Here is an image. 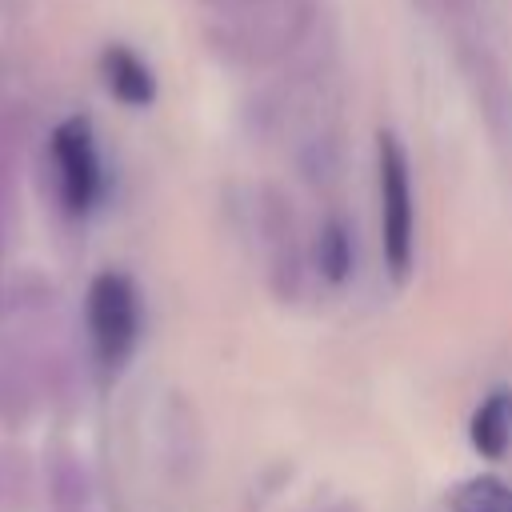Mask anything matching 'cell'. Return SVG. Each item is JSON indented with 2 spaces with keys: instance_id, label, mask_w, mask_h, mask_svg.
Instances as JSON below:
<instances>
[{
  "instance_id": "cell-11",
  "label": "cell",
  "mask_w": 512,
  "mask_h": 512,
  "mask_svg": "<svg viewBox=\"0 0 512 512\" xmlns=\"http://www.w3.org/2000/svg\"><path fill=\"white\" fill-rule=\"evenodd\" d=\"M312 512H360V504H352V500H332V504H320V508H312Z\"/></svg>"
},
{
  "instance_id": "cell-2",
  "label": "cell",
  "mask_w": 512,
  "mask_h": 512,
  "mask_svg": "<svg viewBox=\"0 0 512 512\" xmlns=\"http://www.w3.org/2000/svg\"><path fill=\"white\" fill-rule=\"evenodd\" d=\"M376 192H380V252L396 284L412 276L416 264V200L408 152L392 132L376 140Z\"/></svg>"
},
{
  "instance_id": "cell-5",
  "label": "cell",
  "mask_w": 512,
  "mask_h": 512,
  "mask_svg": "<svg viewBox=\"0 0 512 512\" xmlns=\"http://www.w3.org/2000/svg\"><path fill=\"white\" fill-rule=\"evenodd\" d=\"M468 440L484 460H504L512 452V392L508 388H492L472 420H468Z\"/></svg>"
},
{
  "instance_id": "cell-6",
  "label": "cell",
  "mask_w": 512,
  "mask_h": 512,
  "mask_svg": "<svg viewBox=\"0 0 512 512\" xmlns=\"http://www.w3.org/2000/svg\"><path fill=\"white\" fill-rule=\"evenodd\" d=\"M100 72H104V84H108V92H112L116 100L136 104V108H140V104H152L156 80H152L148 64H144L132 48L112 44V48L100 56Z\"/></svg>"
},
{
  "instance_id": "cell-10",
  "label": "cell",
  "mask_w": 512,
  "mask_h": 512,
  "mask_svg": "<svg viewBox=\"0 0 512 512\" xmlns=\"http://www.w3.org/2000/svg\"><path fill=\"white\" fill-rule=\"evenodd\" d=\"M48 496H52L56 508H84L88 496H92L88 468L68 452L52 456V464H48Z\"/></svg>"
},
{
  "instance_id": "cell-9",
  "label": "cell",
  "mask_w": 512,
  "mask_h": 512,
  "mask_svg": "<svg viewBox=\"0 0 512 512\" xmlns=\"http://www.w3.org/2000/svg\"><path fill=\"white\" fill-rule=\"evenodd\" d=\"M32 500H36L32 460L20 448L0 444V512H28Z\"/></svg>"
},
{
  "instance_id": "cell-4",
  "label": "cell",
  "mask_w": 512,
  "mask_h": 512,
  "mask_svg": "<svg viewBox=\"0 0 512 512\" xmlns=\"http://www.w3.org/2000/svg\"><path fill=\"white\" fill-rule=\"evenodd\" d=\"M52 172H56L60 204L72 216H84L100 204V196H104V160H100L92 124L84 116H72L52 132Z\"/></svg>"
},
{
  "instance_id": "cell-12",
  "label": "cell",
  "mask_w": 512,
  "mask_h": 512,
  "mask_svg": "<svg viewBox=\"0 0 512 512\" xmlns=\"http://www.w3.org/2000/svg\"><path fill=\"white\" fill-rule=\"evenodd\" d=\"M60 512H84V508H60Z\"/></svg>"
},
{
  "instance_id": "cell-1",
  "label": "cell",
  "mask_w": 512,
  "mask_h": 512,
  "mask_svg": "<svg viewBox=\"0 0 512 512\" xmlns=\"http://www.w3.org/2000/svg\"><path fill=\"white\" fill-rule=\"evenodd\" d=\"M216 56L240 68H268L296 52L312 28L316 0H196Z\"/></svg>"
},
{
  "instance_id": "cell-8",
  "label": "cell",
  "mask_w": 512,
  "mask_h": 512,
  "mask_svg": "<svg viewBox=\"0 0 512 512\" xmlns=\"http://www.w3.org/2000/svg\"><path fill=\"white\" fill-rule=\"evenodd\" d=\"M448 512H512V484L492 472L468 476L448 492Z\"/></svg>"
},
{
  "instance_id": "cell-7",
  "label": "cell",
  "mask_w": 512,
  "mask_h": 512,
  "mask_svg": "<svg viewBox=\"0 0 512 512\" xmlns=\"http://www.w3.org/2000/svg\"><path fill=\"white\" fill-rule=\"evenodd\" d=\"M312 264L320 272V280H328L332 288H340L348 276H352V264H356V248H352V232L344 220H324L320 232H316V244H312Z\"/></svg>"
},
{
  "instance_id": "cell-3",
  "label": "cell",
  "mask_w": 512,
  "mask_h": 512,
  "mask_svg": "<svg viewBox=\"0 0 512 512\" xmlns=\"http://www.w3.org/2000/svg\"><path fill=\"white\" fill-rule=\"evenodd\" d=\"M84 324H88L92 352H96V360L104 368L128 364V356H132V348L140 340V296H136V284L124 272H100L88 284Z\"/></svg>"
}]
</instances>
